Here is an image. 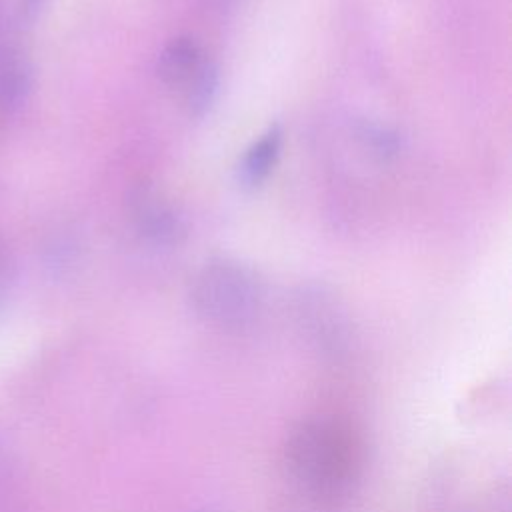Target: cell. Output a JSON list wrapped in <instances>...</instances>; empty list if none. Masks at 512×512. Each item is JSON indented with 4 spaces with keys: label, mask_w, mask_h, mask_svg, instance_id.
<instances>
[{
    "label": "cell",
    "mask_w": 512,
    "mask_h": 512,
    "mask_svg": "<svg viewBox=\"0 0 512 512\" xmlns=\"http://www.w3.org/2000/svg\"><path fill=\"white\" fill-rule=\"evenodd\" d=\"M282 464L294 488L318 508L344 506L366 470L362 430L336 412L300 418L282 444Z\"/></svg>",
    "instance_id": "obj_1"
},
{
    "label": "cell",
    "mask_w": 512,
    "mask_h": 512,
    "mask_svg": "<svg viewBox=\"0 0 512 512\" xmlns=\"http://www.w3.org/2000/svg\"><path fill=\"white\" fill-rule=\"evenodd\" d=\"M190 304L204 322L240 330L258 318L264 284L250 266L232 258H212L192 278Z\"/></svg>",
    "instance_id": "obj_2"
},
{
    "label": "cell",
    "mask_w": 512,
    "mask_h": 512,
    "mask_svg": "<svg viewBox=\"0 0 512 512\" xmlns=\"http://www.w3.org/2000/svg\"><path fill=\"white\" fill-rule=\"evenodd\" d=\"M298 320L312 348L328 362L342 364L354 348L352 326L340 304L322 290L306 292L298 300Z\"/></svg>",
    "instance_id": "obj_3"
},
{
    "label": "cell",
    "mask_w": 512,
    "mask_h": 512,
    "mask_svg": "<svg viewBox=\"0 0 512 512\" xmlns=\"http://www.w3.org/2000/svg\"><path fill=\"white\" fill-rule=\"evenodd\" d=\"M128 214L136 232L154 246H174L186 234L182 216L150 188L130 194Z\"/></svg>",
    "instance_id": "obj_4"
},
{
    "label": "cell",
    "mask_w": 512,
    "mask_h": 512,
    "mask_svg": "<svg viewBox=\"0 0 512 512\" xmlns=\"http://www.w3.org/2000/svg\"><path fill=\"white\" fill-rule=\"evenodd\" d=\"M206 56L198 42L190 36H178L164 46L158 58V76L166 86L186 88L192 76L198 72Z\"/></svg>",
    "instance_id": "obj_5"
},
{
    "label": "cell",
    "mask_w": 512,
    "mask_h": 512,
    "mask_svg": "<svg viewBox=\"0 0 512 512\" xmlns=\"http://www.w3.org/2000/svg\"><path fill=\"white\" fill-rule=\"evenodd\" d=\"M32 86V68L20 50L0 44V108L20 106Z\"/></svg>",
    "instance_id": "obj_6"
},
{
    "label": "cell",
    "mask_w": 512,
    "mask_h": 512,
    "mask_svg": "<svg viewBox=\"0 0 512 512\" xmlns=\"http://www.w3.org/2000/svg\"><path fill=\"white\" fill-rule=\"evenodd\" d=\"M282 150V128L278 124L270 126L256 142L250 144L242 156L238 178L246 186H258L272 172Z\"/></svg>",
    "instance_id": "obj_7"
},
{
    "label": "cell",
    "mask_w": 512,
    "mask_h": 512,
    "mask_svg": "<svg viewBox=\"0 0 512 512\" xmlns=\"http://www.w3.org/2000/svg\"><path fill=\"white\" fill-rule=\"evenodd\" d=\"M216 92H218V68L212 60L206 58L198 68V72L188 82V86L184 88L190 114L204 116L212 106Z\"/></svg>",
    "instance_id": "obj_8"
},
{
    "label": "cell",
    "mask_w": 512,
    "mask_h": 512,
    "mask_svg": "<svg viewBox=\"0 0 512 512\" xmlns=\"http://www.w3.org/2000/svg\"><path fill=\"white\" fill-rule=\"evenodd\" d=\"M358 134L364 140V144L374 154H378L380 158H388V156H394L398 152V146H400L398 136L392 130H388V128H384L380 124L364 122L360 126V130H358Z\"/></svg>",
    "instance_id": "obj_9"
},
{
    "label": "cell",
    "mask_w": 512,
    "mask_h": 512,
    "mask_svg": "<svg viewBox=\"0 0 512 512\" xmlns=\"http://www.w3.org/2000/svg\"><path fill=\"white\" fill-rule=\"evenodd\" d=\"M6 286H8V260H6V256L0 252V310H2V306H4Z\"/></svg>",
    "instance_id": "obj_10"
},
{
    "label": "cell",
    "mask_w": 512,
    "mask_h": 512,
    "mask_svg": "<svg viewBox=\"0 0 512 512\" xmlns=\"http://www.w3.org/2000/svg\"><path fill=\"white\" fill-rule=\"evenodd\" d=\"M196 512H222V510H216V508H202V510H196Z\"/></svg>",
    "instance_id": "obj_11"
}]
</instances>
